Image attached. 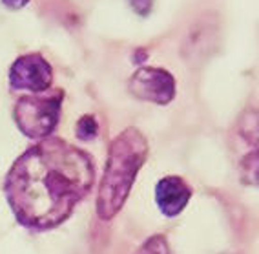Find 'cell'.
Returning <instances> with one entry per match:
<instances>
[{
  "label": "cell",
  "mask_w": 259,
  "mask_h": 254,
  "mask_svg": "<svg viewBox=\"0 0 259 254\" xmlns=\"http://www.w3.org/2000/svg\"><path fill=\"white\" fill-rule=\"evenodd\" d=\"M93 181L95 168L88 154L48 137L17 157L6 176L4 192L20 225L48 231L71 216Z\"/></svg>",
  "instance_id": "cell-1"
},
{
  "label": "cell",
  "mask_w": 259,
  "mask_h": 254,
  "mask_svg": "<svg viewBox=\"0 0 259 254\" xmlns=\"http://www.w3.org/2000/svg\"><path fill=\"white\" fill-rule=\"evenodd\" d=\"M148 141L143 132L134 126L122 130L108 148V159L104 166L97 196V216L108 222L124 207L135 177L148 157Z\"/></svg>",
  "instance_id": "cell-2"
},
{
  "label": "cell",
  "mask_w": 259,
  "mask_h": 254,
  "mask_svg": "<svg viewBox=\"0 0 259 254\" xmlns=\"http://www.w3.org/2000/svg\"><path fill=\"white\" fill-rule=\"evenodd\" d=\"M62 92H42L31 93L19 99L13 110L15 123L26 137L29 139H48L55 132L60 119L62 106Z\"/></svg>",
  "instance_id": "cell-3"
},
{
  "label": "cell",
  "mask_w": 259,
  "mask_h": 254,
  "mask_svg": "<svg viewBox=\"0 0 259 254\" xmlns=\"http://www.w3.org/2000/svg\"><path fill=\"white\" fill-rule=\"evenodd\" d=\"M176 77L164 68L141 66L128 81V92L135 99L166 106L176 99Z\"/></svg>",
  "instance_id": "cell-4"
},
{
  "label": "cell",
  "mask_w": 259,
  "mask_h": 254,
  "mask_svg": "<svg viewBox=\"0 0 259 254\" xmlns=\"http://www.w3.org/2000/svg\"><path fill=\"white\" fill-rule=\"evenodd\" d=\"M51 83H53V68L38 53L20 55L10 68V86L19 92H48Z\"/></svg>",
  "instance_id": "cell-5"
},
{
  "label": "cell",
  "mask_w": 259,
  "mask_h": 254,
  "mask_svg": "<svg viewBox=\"0 0 259 254\" xmlns=\"http://www.w3.org/2000/svg\"><path fill=\"white\" fill-rule=\"evenodd\" d=\"M192 198V187L179 176H166L155 185V203L168 217L179 216Z\"/></svg>",
  "instance_id": "cell-6"
},
{
  "label": "cell",
  "mask_w": 259,
  "mask_h": 254,
  "mask_svg": "<svg viewBox=\"0 0 259 254\" xmlns=\"http://www.w3.org/2000/svg\"><path fill=\"white\" fill-rule=\"evenodd\" d=\"M237 134L250 147H259V110L246 108L237 119Z\"/></svg>",
  "instance_id": "cell-7"
},
{
  "label": "cell",
  "mask_w": 259,
  "mask_h": 254,
  "mask_svg": "<svg viewBox=\"0 0 259 254\" xmlns=\"http://www.w3.org/2000/svg\"><path fill=\"white\" fill-rule=\"evenodd\" d=\"M239 177L245 185L259 189V148L243 156L239 161Z\"/></svg>",
  "instance_id": "cell-8"
},
{
  "label": "cell",
  "mask_w": 259,
  "mask_h": 254,
  "mask_svg": "<svg viewBox=\"0 0 259 254\" xmlns=\"http://www.w3.org/2000/svg\"><path fill=\"white\" fill-rule=\"evenodd\" d=\"M135 254H171V249L164 236L155 234V236H150L148 240L137 249Z\"/></svg>",
  "instance_id": "cell-9"
},
{
  "label": "cell",
  "mask_w": 259,
  "mask_h": 254,
  "mask_svg": "<svg viewBox=\"0 0 259 254\" xmlns=\"http://www.w3.org/2000/svg\"><path fill=\"white\" fill-rule=\"evenodd\" d=\"M75 134L77 137L82 139V141H92V139L97 137L99 134V125H97V119L93 116H82L75 126Z\"/></svg>",
  "instance_id": "cell-10"
},
{
  "label": "cell",
  "mask_w": 259,
  "mask_h": 254,
  "mask_svg": "<svg viewBox=\"0 0 259 254\" xmlns=\"http://www.w3.org/2000/svg\"><path fill=\"white\" fill-rule=\"evenodd\" d=\"M130 8L139 15V17H148L153 10V0H128Z\"/></svg>",
  "instance_id": "cell-11"
},
{
  "label": "cell",
  "mask_w": 259,
  "mask_h": 254,
  "mask_svg": "<svg viewBox=\"0 0 259 254\" xmlns=\"http://www.w3.org/2000/svg\"><path fill=\"white\" fill-rule=\"evenodd\" d=\"M2 4H4L8 10H20V8L29 4V0H2Z\"/></svg>",
  "instance_id": "cell-12"
},
{
  "label": "cell",
  "mask_w": 259,
  "mask_h": 254,
  "mask_svg": "<svg viewBox=\"0 0 259 254\" xmlns=\"http://www.w3.org/2000/svg\"><path fill=\"white\" fill-rule=\"evenodd\" d=\"M148 57V53H146V50H143V48H139V50L134 53V62H137V64H141V62H144V59Z\"/></svg>",
  "instance_id": "cell-13"
}]
</instances>
